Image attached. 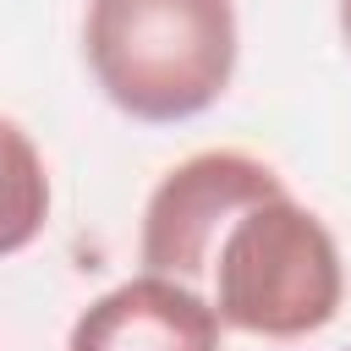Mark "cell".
I'll use <instances>...</instances> for the list:
<instances>
[{"label":"cell","instance_id":"7a4b0ae2","mask_svg":"<svg viewBox=\"0 0 351 351\" xmlns=\"http://www.w3.org/2000/svg\"><path fill=\"white\" fill-rule=\"evenodd\" d=\"M197 296L219 313L225 329L263 340L318 335L346 302V269L329 225L291 197V186H269L241 203L203 258Z\"/></svg>","mask_w":351,"mask_h":351},{"label":"cell","instance_id":"277c9868","mask_svg":"<svg viewBox=\"0 0 351 351\" xmlns=\"http://www.w3.org/2000/svg\"><path fill=\"white\" fill-rule=\"evenodd\" d=\"M219 313L192 285L143 269L77 313L66 351H219Z\"/></svg>","mask_w":351,"mask_h":351},{"label":"cell","instance_id":"6da1fadb","mask_svg":"<svg viewBox=\"0 0 351 351\" xmlns=\"http://www.w3.org/2000/svg\"><path fill=\"white\" fill-rule=\"evenodd\" d=\"M82 55L99 93L143 121L176 126L225 99L241 55L230 0H88Z\"/></svg>","mask_w":351,"mask_h":351},{"label":"cell","instance_id":"8992f818","mask_svg":"<svg viewBox=\"0 0 351 351\" xmlns=\"http://www.w3.org/2000/svg\"><path fill=\"white\" fill-rule=\"evenodd\" d=\"M340 38H346V49H351V0H340Z\"/></svg>","mask_w":351,"mask_h":351},{"label":"cell","instance_id":"3957f363","mask_svg":"<svg viewBox=\"0 0 351 351\" xmlns=\"http://www.w3.org/2000/svg\"><path fill=\"white\" fill-rule=\"evenodd\" d=\"M269 186H280V170L241 148H203L181 159L176 170H165V181L143 203V230H137L143 269L197 291L203 258L225 230V219Z\"/></svg>","mask_w":351,"mask_h":351},{"label":"cell","instance_id":"5b68a950","mask_svg":"<svg viewBox=\"0 0 351 351\" xmlns=\"http://www.w3.org/2000/svg\"><path fill=\"white\" fill-rule=\"evenodd\" d=\"M49 225V170L38 143L0 115V258L33 247Z\"/></svg>","mask_w":351,"mask_h":351}]
</instances>
